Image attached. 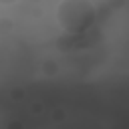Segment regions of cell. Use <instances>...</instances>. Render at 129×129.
<instances>
[{
    "label": "cell",
    "instance_id": "obj_1",
    "mask_svg": "<svg viewBox=\"0 0 129 129\" xmlns=\"http://www.w3.org/2000/svg\"><path fill=\"white\" fill-rule=\"evenodd\" d=\"M56 22L64 32H85L97 18L91 0H60L56 4Z\"/></svg>",
    "mask_w": 129,
    "mask_h": 129
},
{
    "label": "cell",
    "instance_id": "obj_2",
    "mask_svg": "<svg viewBox=\"0 0 129 129\" xmlns=\"http://www.w3.org/2000/svg\"><path fill=\"white\" fill-rule=\"evenodd\" d=\"M14 2H18V0H0L2 6H10V4H14Z\"/></svg>",
    "mask_w": 129,
    "mask_h": 129
}]
</instances>
